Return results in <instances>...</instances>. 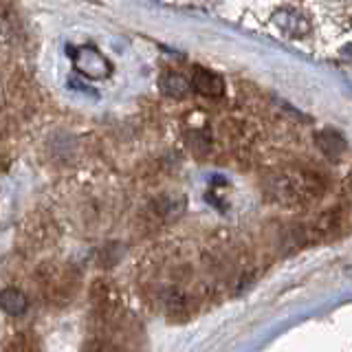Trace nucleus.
<instances>
[{
  "instance_id": "nucleus-3",
  "label": "nucleus",
  "mask_w": 352,
  "mask_h": 352,
  "mask_svg": "<svg viewBox=\"0 0 352 352\" xmlns=\"http://www.w3.org/2000/svg\"><path fill=\"white\" fill-rule=\"evenodd\" d=\"M192 86L205 97H220L225 93V82L220 80L216 73L203 69V66H196V69H194Z\"/></svg>"
},
{
  "instance_id": "nucleus-6",
  "label": "nucleus",
  "mask_w": 352,
  "mask_h": 352,
  "mask_svg": "<svg viewBox=\"0 0 352 352\" xmlns=\"http://www.w3.org/2000/svg\"><path fill=\"white\" fill-rule=\"evenodd\" d=\"M161 91L172 99H183L187 91H190V84L179 73H165L161 77Z\"/></svg>"
},
{
  "instance_id": "nucleus-2",
  "label": "nucleus",
  "mask_w": 352,
  "mask_h": 352,
  "mask_svg": "<svg viewBox=\"0 0 352 352\" xmlns=\"http://www.w3.org/2000/svg\"><path fill=\"white\" fill-rule=\"evenodd\" d=\"M77 273L62 264H44L38 271V286L51 304H69L77 293Z\"/></svg>"
},
{
  "instance_id": "nucleus-5",
  "label": "nucleus",
  "mask_w": 352,
  "mask_h": 352,
  "mask_svg": "<svg viewBox=\"0 0 352 352\" xmlns=\"http://www.w3.org/2000/svg\"><path fill=\"white\" fill-rule=\"evenodd\" d=\"M0 308L11 315V317H18L27 311V297L22 295L18 289H5L0 293Z\"/></svg>"
},
{
  "instance_id": "nucleus-7",
  "label": "nucleus",
  "mask_w": 352,
  "mask_h": 352,
  "mask_svg": "<svg viewBox=\"0 0 352 352\" xmlns=\"http://www.w3.org/2000/svg\"><path fill=\"white\" fill-rule=\"evenodd\" d=\"M82 352H119V350H117V346L113 344V341L95 337V339L86 341V346L82 348Z\"/></svg>"
},
{
  "instance_id": "nucleus-4",
  "label": "nucleus",
  "mask_w": 352,
  "mask_h": 352,
  "mask_svg": "<svg viewBox=\"0 0 352 352\" xmlns=\"http://www.w3.org/2000/svg\"><path fill=\"white\" fill-rule=\"evenodd\" d=\"M317 146L328 159H339L341 154H344V150H346V141H344V137L339 135V132L324 130V132H319V135H317Z\"/></svg>"
},
{
  "instance_id": "nucleus-8",
  "label": "nucleus",
  "mask_w": 352,
  "mask_h": 352,
  "mask_svg": "<svg viewBox=\"0 0 352 352\" xmlns=\"http://www.w3.org/2000/svg\"><path fill=\"white\" fill-rule=\"evenodd\" d=\"M5 352H40V350H38L36 341H33V339H29V337H16L7 346Z\"/></svg>"
},
{
  "instance_id": "nucleus-1",
  "label": "nucleus",
  "mask_w": 352,
  "mask_h": 352,
  "mask_svg": "<svg viewBox=\"0 0 352 352\" xmlns=\"http://www.w3.org/2000/svg\"><path fill=\"white\" fill-rule=\"evenodd\" d=\"M324 179L315 172L295 170V172H278L271 176L267 192L273 201L282 205H306L324 194Z\"/></svg>"
}]
</instances>
